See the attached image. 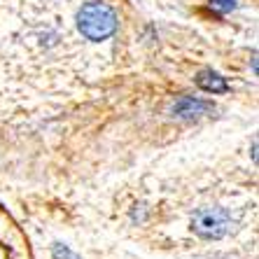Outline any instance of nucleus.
Here are the masks:
<instances>
[{
    "label": "nucleus",
    "mask_w": 259,
    "mask_h": 259,
    "mask_svg": "<svg viewBox=\"0 0 259 259\" xmlns=\"http://www.w3.org/2000/svg\"><path fill=\"white\" fill-rule=\"evenodd\" d=\"M196 84L203 91H210V94H224V91L229 89L227 82H224L217 72H201L199 77H196Z\"/></svg>",
    "instance_id": "4"
},
{
    "label": "nucleus",
    "mask_w": 259,
    "mask_h": 259,
    "mask_svg": "<svg viewBox=\"0 0 259 259\" xmlns=\"http://www.w3.org/2000/svg\"><path fill=\"white\" fill-rule=\"evenodd\" d=\"M54 254H56V259H79L77 254H72L68 247H61V245L54 250Z\"/></svg>",
    "instance_id": "5"
},
{
    "label": "nucleus",
    "mask_w": 259,
    "mask_h": 259,
    "mask_svg": "<svg viewBox=\"0 0 259 259\" xmlns=\"http://www.w3.org/2000/svg\"><path fill=\"white\" fill-rule=\"evenodd\" d=\"M77 26L87 40L101 42L112 35L117 28L115 10L105 3H87L77 14Z\"/></svg>",
    "instance_id": "1"
},
{
    "label": "nucleus",
    "mask_w": 259,
    "mask_h": 259,
    "mask_svg": "<svg viewBox=\"0 0 259 259\" xmlns=\"http://www.w3.org/2000/svg\"><path fill=\"white\" fill-rule=\"evenodd\" d=\"M229 212L224 208H201L196 215H194V231L203 238H220V236L227 234L229 229Z\"/></svg>",
    "instance_id": "2"
},
{
    "label": "nucleus",
    "mask_w": 259,
    "mask_h": 259,
    "mask_svg": "<svg viewBox=\"0 0 259 259\" xmlns=\"http://www.w3.org/2000/svg\"><path fill=\"white\" fill-rule=\"evenodd\" d=\"M210 105L203 101H194V98H180V101L173 105V112H178V117L182 119H192V117H199L203 112H208Z\"/></svg>",
    "instance_id": "3"
}]
</instances>
